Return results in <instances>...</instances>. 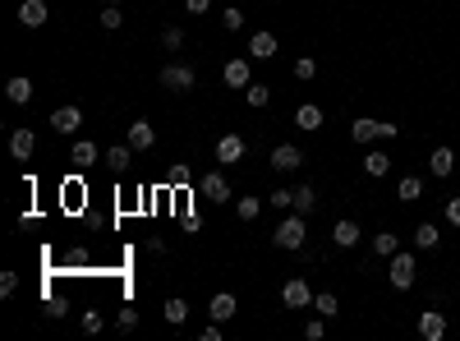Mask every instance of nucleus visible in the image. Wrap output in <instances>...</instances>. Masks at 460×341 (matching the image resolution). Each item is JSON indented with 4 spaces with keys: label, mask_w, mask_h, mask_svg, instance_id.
<instances>
[{
    "label": "nucleus",
    "mask_w": 460,
    "mask_h": 341,
    "mask_svg": "<svg viewBox=\"0 0 460 341\" xmlns=\"http://www.w3.org/2000/svg\"><path fill=\"white\" fill-rule=\"evenodd\" d=\"M304 236H309L304 212H295V208H290L286 217H281V226L272 231V245H277V249H290V254H295V249H304Z\"/></svg>",
    "instance_id": "nucleus-1"
},
{
    "label": "nucleus",
    "mask_w": 460,
    "mask_h": 341,
    "mask_svg": "<svg viewBox=\"0 0 460 341\" xmlns=\"http://www.w3.org/2000/svg\"><path fill=\"white\" fill-rule=\"evenodd\" d=\"M414 272H419L414 254H405V249H396V254H391L387 277H391V286H396V290H410V286H414Z\"/></svg>",
    "instance_id": "nucleus-2"
},
{
    "label": "nucleus",
    "mask_w": 460,
    "mask_h": 341,
    "mask_svg": "<svg viewBox=\"0 0 460 341\" xmlns=\"http://www.w3.org/2000/svg\"><path fill=\"white\" fill-rule=\"evenodd\" d=\"M156 79H161V88H171V93H189V88L198 83V74H193V65H184V61H171L161 74H156Z\"/></svg>",
    "instance_id": "nucleus-3"
},
{
    "label": "nucleus",
    "mask_w": 460,
    "mask_h": 341,
    "mask_svg": "<svg viewBox=\"0 0 460 341\" xmlns=\"http://www.w3.org/2000/svg\"><path fill=\"white\" fill-rule=\"evenodd\" d=\"M267 167H272V171H299V167H304V152H299L295 143H277Z\"/></svg>",
    "instance_id": "nucleus-4"
},
{
    "label": "nucleus",
    "mask_w": 460,
    "mask_h": 341,
    "mask_svg": "<svg viewBox=\"0 0 460 341\" xmlns=\"http://www.w3.org/2000/svg\"><path fill=\"white\" fill-rule=\"evenodd\" d=\"M281 300H286V309H304V305H313L309 281H304V277H290L286 286H281Z\"/></svg>",
    "instance_id": "nucleus-5"
},
{
    "label": "nucleus",
    "mask_w": 460,
    "mask_h": 341,
    "mask_svg": "<svg viewBox=\"0 0 460 341\" xmlns=\"http://www.w3.org/2000/svg\"><path fill=\"white\" fill-rule=\"evenodd\" d=\"M419 337H424V341H442V337H446L442 309H424V314H419Z\"/></svg>",
    "instance_id": "nucleus-6"
},
{
    "label": "nucleus",
    "mask_w": 460,
    "mask_h": 341,
    "mask_svg": "<svg viewBox=\"0 0 460 341\" xmlns=\"http://www.w3.org/2000/svg\"><path fill=\"white\" fill-rule=\"evenodd\" d=\"M78 125H83V111H78V106H55L51 111V130L55 134H78Z\"/></svg>",
    "instance_id": "nucleus-7"
},
{
    "label": "nucleus",
    "mask_w": 460,
    "mask_h": 341,
    "mask_svg": "<svg viewBox=\"0 0 460 341\" xmlns=\"http://www.w3.org/2000/svg\"><path fill=\"white\" fill-rule=\"evenodd\" d=\"M33 152H37V134L33 130H14L9 134V157L14 162H28Z\"/></svg>",
    "instance_id": "nucleus-8"
},
{
    "label": "nucleus",
    "mask_w": 460,
    "mask_h": 341,
    "mask_svg": "<svg viewBox=\"0 0 460 341\" xmlns=\"http://www.w3.org/2000/svg\"><path fill=\"white\" fill-rule=\"evenodd\" d=\"M46 19H51L46 0H23V5H18V23H23V28H42Z\"/></svg>",
    "instance_id": "nucleus-9"
},
{
    "label": "nucleus",
    "mask_w": 460,
    "mask_h": 341,
    "mask_svg": "<svg viewBox=\"0 0 460 341\" xmlns=\"http://www.w3.org/2000/svg\"><path fill=\"white\" fill-rule=\"evenodd\" d=\"M203 199L226 203V199H230V180H226L221 171H208V175H203Z\"/></svg>",
    "instance_id": "nucleus-10"
},
{
    "label": "nucleus",
    "mask_w": 460,
    "mask_h": 341,
    "mask_svg": "<svg viewBox=\"0 0 460 341\" xmlns=\"http://www.w3.org/2000/svg\"><path fill=\"white\" fill-rule=\"evenodd\" d=\"M33 93H37V88H33V79H28V74H14V79L5 83V97H9L14 106H28V102H33Z\"/></svg>",
    "instance_id": "nucleus-11"
},
{
    "label": "nucleus",
    "mask_w": 460,
    "mask_h": 341,
    "mask_svg": "<svg viewBox=\"0 0 460 341\" xmlns=\"http://www.w3.org/2000/svg\"><path fill=\"white\" fill-rule=\"evenodd\" d=\"M124 143H129L134 152H148L152 143H156V130H152L148 120H134V125H129V139H124Z\"/></svg>",
    "instance_id": "nucleus-12"
},
{
    "label": "nucleus",
    "mask_w": 460,
    "mask_h": 341,
    "mask_svg": "<svg viewBox=\"0 0 460 341\" xmlns=\"http://www.w3.org/2000/svg\"><path fill=\"white\" fill-rule=\"evenodd\" d=\"M244 157V139H240V134H221V139H217V162H226V167H230V162H240Z\"/></svg>",
    "instance_id": "nucleus-13"
},
{
    "label": "nucleus",
    "mask_w": 460,
    "mask_h": 341,
    "mask_svg": "<svg viewBox=\"0 0 460 341\" xmlns=\"http://www.w3.org/2000/svg\"><path fill=\"white\" fill-rule=\"evenodd\" d=\"M350 139H355V143H373V139H383V120H368V115H359V120L350 125Z\"/></svg>",
    "instance_id": "nucleus-14"
},
{
    "label": "nucleus",
    "mask_w": 460,
    "mask_h": 341,
    "mask_svg": "<svg viewBox=\"0 0 460 341\" xmlns=\"http://www.w3.org/2000/svg\"><path fill=\"white\" fill-rule=\"evenodd\" d=\"M221 79H226L230 88H249V83H253V79H249V61H240V56H235V61H226Z\"/></svg>",
    "instance_id": "nucleus-15"
},
{
    "label": "nucleus",
    "mask_w": 460,
    "mask_h": 341,
    "mask_svg": "<svg viewBox=\"0 0 460 341\" xmlns=\"http://www.w3.org/2000/svg\"><path fill=\"white\" fill-rule=\"evenodd\" d=\"M249 56L253 61H272V56H277V37L272 33H253L249 37Z\"/></svg>",
    "instance_id": "nucleus-16"
},
{
    "label": "nucleus",
    "mask_w": 460,
    "mask_h": 341,
    "mask_svg": "<svg viewBox=\"0 0 460 341\" xmlns=\"http://www.w3.org/2000/svg\"><path fill=\"white\" fill-rule=\"evenodd\" d=\"M331 240H336V249H355L359 245V226H355V221H336V226H331Z\"/></svg>",
    "instance_id": "nucleus-17"
},
{
    "label": "nucleus",
    "mask_w": 460,
    "mask_h": 341,
    "mask_svg": "<svg viewBox=\"0 0 460 341\" xmlns=\"http://www.w3.org/2000/svg\"><path fill=\"white\" fill-rule=\"evenodd\" d=\"M129 162H134V148H129V143L106 148V167H111V171H129Z\"/></svg>",
    "instance_id": "nucleus-18"
},
{
    "label": "nucleus",
    "mask_w": 460,
    "mask_h": 341,
    "mask_svg": "<svg viewBox=\"0 0 460 341\" xmlns=\"http://www.w3.org/2000/svg\"><path fill=\"white\" fill-rule=\"evenodd\" d=\"M295 125H299V130H322V106L304 102V106L295 111Z\"/></svg>",
    "instance_id": "nucleus-19"
},
{
    "label": "nucleus",
    "mask_w": 460,
    "mask_h": 341,
    "mask_svg": "<svg viewBox=\"0 0 460 341\" xmlns=\"http://www.w3.org/2000/svg\"><path fill=\"white\" fill-rule=\"evenodd\" d=\"M208 314L217 318V323H226V318H235V295H226V290H221V295H212Z\"/></svg>",
    "instance_id": "nucleus-20"
},
{
    "label": "nucleus",
    "mask_w": 460,
    "mask_h": 341,
    "mask_svg": "<svg viewBox=\"0 0 460 341\" xmlns=\"http://www.w3.org/2000/svg\"><path fill=\"white\" fill-rule=\"evenodd\" d=\"M428 167H433V175H451L456 171V152L451 148H433V162H428Z\"/></svg>",
    "instance_id": "nucleus-21"
},
{
    "label": "nucleus",
    "mask_w": 460,
    "mask_h": 341,
    "mask_svg": "<svg viewBox=\"0 0 460 341\" xmlns=\"http://www.w3.org/2000/svg\"><path fill=\"white\" fill-rule=\"evenodd\" d=\"M414 245H419V249H437V245H442V231H437L433 221H424V226L414 231Z\"/></svg>",
    "instance_id": "nucleus-22"
},
{
    "label": "nucleus",
    "mask_w": 460,
    "mask_h": 341,
    "mask_svg": "<svg viewBox=\"0 0 460 341\" xmlns=\"http://www.w3.org/2000/svg\"><path fill=\"white\" fill-rule=\"evenodd\" d=\"M364 171H368V175H373V180H378V175H387V171H391V157H387L383 148H373V152H368V157H364Z\"/></svg>",
    "instance_id": "nucleus-23"
},
{
    "label": "nucleus",
    "mask_w": 460,
    "mask_h": 341,
    "mask_svg": "<svg viewBox=\"0 0 460 341\" xmlns=\"http://www.w3.org/2000/svg\"><path fill=\"white\" fill-rule=\"evenodd\" d=\"M70 162H74V167H92V162H97V143L78 139V143H74V152H70Z\"/></svg>",
    "instance_id": "nucleus-24"
},
{
    "label": "nucleus",
    "mask_w": 460,
    "mask_h": 341,
    "mask_svg": "<svg viewBox=\"0 0 460 341\" xmlns=\"http://www.w3.org/2000/svg\"><path fill=\"white\" fill-rule=\"evenodd\" d=\"M400 249V236L396 231H383V236H373V254H383V258H391Z\"/></svg>",
    "instance_id": "nucleus-25"
},
{
    "label": "nucleus",
    "mask_w": 460,
    "mask_h": 341,
    "mask_svg": "<svg viewBox=\"0 0 460 341\" xmlns=\"http://www.w3.org/2000/svg\"><path fill=\"white\" fill-rule=\"evenodd\" d=\"M262 203H267V199H253V194H249V199H240V203H235V212H240V221H258Z\"/></svg>",
    "instance_id": "nucleus-26"
},
{
    "label": "nucleus",
    "mask_w": 460,
    "mask_h": 341,
    "mask_svg": "<svg viewBox=\"0 0 460 341\" xmlns=\"http://www.w3.org/2000/svg\"><path fill=\"white\" fill-rule=\"evenodd\" d=\"M161 314H166V323H175V327H180L184 318H189V305H184V300L175 295V300H166V309H161Z\"/></svg>",
    "instance_id": "nucleus-27"
},
{
    "label": "nucleus",
    "mask_w": 460,
    "mask_h": 341,
    "mask_svg": "<svg viewBox=\"0 0 460 341\" xmlns=\"http://www.w3.org/2000/svg\"><path fill=\"white\" fill-rule=\"evenodd\" d=\"M419 194H424V180H419V175H405V180H400V203H419Z\"/></svg>",
    "instance_id": "nucleus-28"
},
{
    "label": "nucleus",
    "mask_w": 460,
    "mask_h": 341,
    "mask_svg": "<svg viewBox=\"0 0 460 341\" xmlns=\"http://www.w3.org/2000/svg\"><path fill=\"white\" fill-rule=\"evenodd\" d=\"M313 208H318V194H313L309 184H299V189H295V212H304V217H309Z\"/></svg>",
    "instance_id": "nucleus-29"
},
{
    "label": "nucleus",
    "mask_w": 460,
    "mask_h": 341,
    "mask_svg": "<svg viewBox=\"0 0 460 341\" xmlns=\"http://www.w3.org/2000/svg\"><path fill=\"white\" fill-rule=\"evenodd\" d=\"M313 309H318L322 318H331V314H336V309H341V300L331 295V290H322V295H313Z\"/></svg>",
    "instance_id": "nucleus-30"
},
{
    "label": "nucleus",
    "mask_w": 460,
    "mask_h": 341,
    "mask_svg": "<svg viewBox=\"0 0 460 341\" xmlns=\"http://www.w3.org/2000/svg\"><path fill=\"white\" fill-rule=\"evenodd\" d=\"M244 93H249V106H267L272 102V88L267 83H249Z\"/></svg>",
    "instance_id": "nucleus-31"
},
{
    "label": "nucleus",
    "mask_w": 460,
    "mask_h": 341,
    "mask_svg": "<svg viewBox=\"0 0 460 341\" xmlns=\"http://www.w3.org/2000/svg\"><path fill=\"white\" fill-rule=\"evenodd\" d=\"M115 327H120V332H134V327H139V309H120V314H115Z\"/></svg>",
    "instance_id": "nucleus-32"
},
{
    "label": "nucleus",
    "mask_w": 460,
    "mask_h": 341,
    "mask_svg": "<svg viewBox=\"0 0 460 341\" xmlns=\"http://www.w3.org/2000/svg\"><path fill=\"white\" fill-rule=\"evenodd\" d=\"M267 203H272V208H281V212L295 208V189H277V194H267Z\"/></svg>",
    "instance_id": "nucleus-33"
},
{
    "label": "nucleus",
    "mask_w": 460,
    "mask_h": 341,
    "mask_svg": "<svg viewBox=\"0 0 460 341\" xmlns=\"http://www.w3.org/2000/svg\"><path fill=\"white\" fill-rule=\"evenodd\" d=\"M161 46H166V51H180V46H184V33H180V28H166V33H161Z\"/></svg>",
    "instance_id": "nucleus-34"
},
{
    "label": "nucleus",
    "mask_w": 460,
    "mask_h": 341,
    "mask_svg": "<svg viewBox=\"0 0 460 341\" xmlns=\"http://www.w3.org/2000/svg\"><path fill=\"white\" fill-rule=\"evenodd\" d=\"M120 23H124L120 5H106V9H102V28H120Z\"/></svg>",
    "instance_id": "nucleus-35"
},
{
    "label": "nucleus",
    "mask_w": 460,
    "mask_h": 341,
    "mask_svg": "<svg viewBox=\"0 0 460 341\" xmlns=\"http://www.w3.org/2000/svg\"><path fill=\"white\" fill-rule=\"evenodd\" d=\"M313 74H318V65H313L309 56H304V61H295V79H299V83H309Z\"/></svg>",
    "instance_id": "nucleus-36"
},
{
    "label": "nucleus",
    "mask_w": 460,
    "mask_h": 341,
    "mask_svg": "<svg viewBox=\"0 0 460 341\" xmlns=\"http://www.w3.org/2000/svg\"><path fill=\"white\" fill-rule=\"evenodd\" d=\"M78 323H83V332H102V314H97V309H83Z\"/></svg>",
    "instance_id": "nucleus-37"
},
{
    "label": "nucleus",
    "mask_w": 460,
    "mask_h": 341,
    "mask_svg": "<svg viewBox=\"0 0 460 341\" xmlns=\"http://www.w3.org/2000/svg\"><path fill=\"white\" fill-rule=\"evenodd\" d=\"M221 23H226L230 33H240V28H244V14H240V9H221Z\"/></svg>",
    "instance_id": "nucleus-38"
},
{
    "label": "nucleus",
    "mask_w": 460,
    "mask_h": 341,
    "mask_svg": "<svg viewBox=\"0 0 460 341\" xmlns=\"http://www.w3.org/2000/svg\"><path fill=\"white\" fill-rule=\"evenodd\" d=\"M14 286H18L14 272H0V295H14Z\"/></svg>",
    "instance_id": "nucleus-39"
},
{
    "label": "nucleus",
    "mask_w": 460,
    "mask_h": 341,
    "mask_svg": "<svg viewBox=\"0 0 460 341\" xmlns=\"http://www.w3.org/2000/svg\"><path fill=\"white\" fill-rule=\"evenodd\" d=\"M446 221L460 226V194H456V199H446Z\"/></svg>",
    "instance_id": "nucleus-40"
},
{
    "label": "nucleus",
    "mask_w": 460,
    "mask_h": 341,
    "mask_svg": "<svg viewBox=\"0 0 460 341\" xmlns=\"http://www.w3.org/2000/svg\"><path fill=\"white\" fill-rule=\"evenodd\" d=\"M322 323H327V318H313V323L304 327V337H309V341H322Z\"/></svg>",
    "instance_id": "nucleus-41"
},
{
    "label": "nucleus",
    "mask_w": 460,
    "mask_h": 341,
    "mask_svg": "<svg viewBox=\"0 0 460 341\" xmlns=\"http://www.w3.org/2000/svg\"><path fill=\"white\" fill-rule=\"evenodd\" d=\"M189 175H193L189 167H171V184H189Z\"/></svg>",
    "instance_id": "nucleus-42"
},
{
    "label": "nucleus",
    "mask_w": 460,
    "mask_h": 341,
    "mask_svg": "<svg viewBox=\"0 0 460 341\" xmlns=\"http://www.w3.org/2000/svg\"><path fill=\"white\" fill-rule=\"evenodd\" d=\"M203 341H221V323H217V318H212V323L203 327Z\"/></svg>",
    "instance_id": "nucleus-43"
},
{
    "label": "nucleus",
    "mask_w": 460,
    "mask_h": 341,
    "mask_svg": "<svg viewBox=\"0 0 460 341\" xmlns=\"http://www.w3.org/2000/svg\"><path fill=\"white\" fill-rule=\"evenodd\" d=\"M208 5H212V0H184V9H189V14H203Z\"/></svg>",
    "instance_id": "nucleus-44"
},
{
    "label": "nucleus",
    "mask_w": 460,
    "mask_h": 341,
    "mask_svg": "<svg viewBox=\"0 0 460 341\" xmlns=\"http://www.w3.org/2000/svg\"><path fill=\"white\" fill-rule=\"evenodd\" d=\"M106 5H120V0H106Z\"/></svg>",
    "instance_id": "nucleus-45"
}]
</instances>
